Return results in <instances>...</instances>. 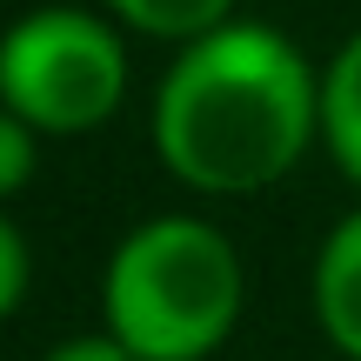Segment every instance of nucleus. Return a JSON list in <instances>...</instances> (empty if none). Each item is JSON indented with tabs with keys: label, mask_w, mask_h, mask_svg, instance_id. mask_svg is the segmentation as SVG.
I'll list each match as a JSON object with an SVG mask.
<instances>
[{
	"label": "nucleus",
	"mask_w": 361,
	"mask_h": 361,
	"mask_svg": "<svg viewBox=\"0 0 361 361\" xmlns=\"http://www.w3.org/2000/svg\"><path fill=\"white\" fill-rule=\"evenodd\" d=\"M322 141V74L268 20L174 47L154 87V154L194 194H261Z\"/></svg>",
	"instance_id": "obj_1"
},
{
	"label": "nucleus",
	"mask_w": 361,
	"mask_h": 361,
	"mask_svg": "<svg viewBox=\"0 0 361 361\" xmlns=\"http://www.w3.org/2000/svg\"><path fill=\"white\" fill-rule=\"evenodd\" d=\"M247 274L234 241L201 214H147L101 268V328L141 361H207L234 335Z\"/></svg>",
	"instance_id": "obj_2"
},
{
	"label": "nucleus",
	"mask_w": 361,
	"mask_h": 361,
	"mask_svg": "<svg viewBox=\"0 0 361 361\" xmlns=\"http://www.w3.org/2000/svg\"><path fill=\"white\" fill-rule=\"evenodd\" d=\"M128 101L121 20L94 7H34L0 40V107L47 141L94 134Z\"/></svg>",
	"instance_id": "obj_3"
},
{
	"label": "nucleus",
	"mask_w": 361,
	"mask_h": 361,
	"mask_svg": "<svg viewBox=\"0 0 361 361\" xmlns=\"http://www.w3.org/2000/svg\"><path fill=\"white\" fill-rule=\"evenodd\" d=\"M308 295H314V328L328 335V348L361 361V207H348L328 228L314 274H308Z\"/></svg>",
	"instance_id": "obj_4"
},
{
	"label": "nucleus",
	"mask_w": 361,
	"mask_h": 361,
	"mask_svg": "<svg viewBox=\"0 0 361 361\" xmlns=\"http://www.w3.org/2000/svg\"><path fill=\"white\" fill-rule=\"evenodd\" d=\"M322 147L361 188V27L335 47V61L322 74Z\"/></svg>",
	"instance_id": "obj_5"
},
{
	"label": "nucleus",
	"mask_w": 361,
	"mask_h": 361,
	"mask_svg": "<svg viewBox=\"0 0 361 361\" xmlns=\"http://www.w3.org/2000/svg\"><path fill=\"white\" fill-rule=\"evenodd\" d=\"M128 34L168 40V47H188V40L214 34L221 20H234V0H101Z\"/></svg>",
	"instance_id": "obj_6"
},
{
	"label": "nucleus",
	"mask_w": 361,
	"mask_h": 361,
	"mask_svg": "<svg viewBox=\"0 0 361 361\" xmlns=\"http://www.w3.org/2000/svg\"><path fill=\"white\" fill-rule=\"evenodd\" d=\"M40 141H47L40 128H27L20 114H7V107H0V194H27L34 161H40Z\"/></svg>",
	"instance_id": "obj_7"
},
{
	"label": "nucleus",
	"mask_w": 361,
	"mask_h": 361,
	"mask_svg": "<svg viewBox=\"0 0 361 361\" xmlns=\"http://www.w3.org/2000/svg\"><path fill=\"white\" fill-rule=\"evenodd\" d=\"M27 228L20 221H0V308L7 314H20L27 308Z\"/></svg>",
	"instance_id": "obj_8"
},
{
	"label": "nucleus",
	"mask_w": 361,
	"mask_h": 361,
	"mask_svg": "<svg viewBox=\"0 0 361 361\" xmlns=\"http://www.w3.org/2000/svg\"><path fill=\"white\" fill-rule=\"evenodd\" d=\"M40 361H141L128 348L121 335H107V328H87V335H67V341H54Z\"/></svg>",
	"instance_id": "obj_9"
}]
</instances>
